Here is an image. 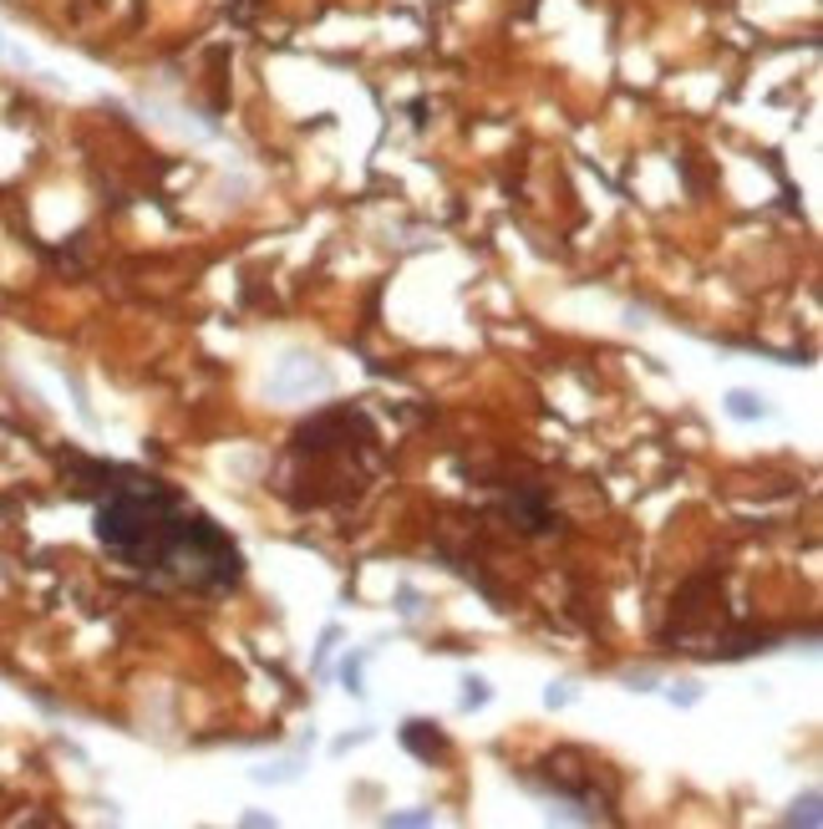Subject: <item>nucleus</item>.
<instances>
[{"label":"nucleus","instance_id":"f257e3e1","mask_svg":"<svg viewBox=\"0 0 823 829\" xmlns=\"http://www.w3.org/2000/svg\"><path fill=\"white\" fill-rule=\"evenodd\" d=\"M97 540L122 566L158 570L193 590L234 586L244 570V555L224 529L158 479L112 483V493L97 509Z\"/></svg>","mask_w":823,"mask_h":829},{"label":"nucleus","instance_id":"f03ea898","mask_svg":"<svg viewBox=\"0 0 823 829\" xmlns=\"http://www.w3.org/2000/svg\"><path fill=\"white\" fill-rule=\"evenodd\" d=\"M325 382H331V377H325V367L315 357H285V361H280V372L270 377V392L290 402V397L325 392Z\"/></svg>","mask_w":823,"mask_h":829},{"label":"nucleus","instance_id":"7ed1b4c3","mask_svg":"<svg viewBox=\"0 0 823 829\" xmlns=\"http://www.w3.org/2000/svg\"><path fill=\"white\" fill-rule=\"evenodd\" d=\"M727 418L732 422H763L767 402L757 392H747V387H732V392H727Z\"/></svg>","mask_w":823,"mask_h":829},{"label":"nucleus","instance_id":"20e7f679","mask_svg":"<svg viewBox=\"0 0 823 829\" xmlns=\"http://www.w3.org/2000/svg\"><path fill=\"white\" fill-rule=\"evenodd\" d=\"M402 743L412 748V753H422V758H438V753H442V738H438V733L428 738V722H407V728H402Z\"/></svg>","mask_w":823,"mask_h":829},{"label":"nucleus","instance_id":"39448f33","mask_svg":"<svg viewBox=\"0 0 823 829\" xmlns=\"http://www.w3.org/2000/svg\"><path fill=\"white\" fill-rule=\"evenodd\" d=\"M819 805H823V799H819V789H809V793H803V799H793V805H787V825H819Z\"/></svg>","mask_w":823,"mask_h":829},{"label":"nucleus","instance_id":"423d86ee","mask_svg":"<svg viewBox=\"0 0 823 829\" xmlns=\"http://www.w3.org/2000/svg\"><path fill=\"white\" fill-rule=\"evenodd\" d=\"M489 682L483 677H463V712H478V708H489Z\"/></svg>","mask_w":823,"mask_h":829},{"label":"nucleus","instance_id":"0eeeda50","mask_svg":"<svg viewBox=\"0 0 823 829\" xmlns=\"http://www.w3.org/2000/svg\"><path fill=\"white\" fill-rule=\"evenodd\" d=\"M666 698L676 702V708H696V702H702V687H696V682H681V687H671Z\"/></svg>","mask_w":823,"mask_h":829},{"label":"nucleus","instance_id":"6e6552de","mask_svg":"<svg viewBox=\"0 0 823 829\" xmlns=\"http://www.w3.org/2000/svg\"><path fill=\"white\" fill-rule=\"evenodd\" d=\"M387 825H397V829H407V825H432V809H407V815H392Z\"/></svg>","mask_w":823,"mask_h":829},{"label":"nucleus","instance_id":"1a4fd4ad","mask_svg":"<svg viewBox=\"0 0 823 829\" xmlns=\"http://www.w3.org/2000/svg\"><path fill=\"white\" fill-rule=\"evenodd\" d=\"M544 702H549V708H570V702H574L570 682H554V687H549V692H544Z\"/></svg>","mask_w":823,"mask_h":829},{"label":"nucleus","instance_id":"9d476101","mask_svg":"<svg viewBox=\"0 0 823 829\" xmlns=\"http://www.w3.org/2000/svg\"><path fill=\"white\" fill-rule=\"evenodd\" d=\"M0 57H6V37H0Z\"/></svg>","mask_w":823,"mask_h":829}]
</instances>
